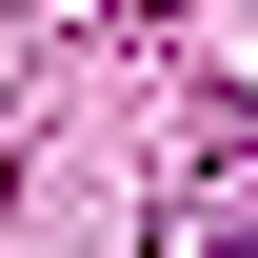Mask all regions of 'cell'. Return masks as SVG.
I'll return each instance as SVG.
<instances>
[{
    "instance_id": "obj_1",
    "label": "cell",
    "mask_w": 258,
    "mask_h": 258,
    "mask_svg": "<svg viewBox=\"0 0 258 258\" xmlns=\"http://www.w3.org/2000/svg\"><path fill=\"white\" fill-rule=\"evenodd\" d=\"M199 258H258V238H238V219H219V238H199Z\"/></svg>"
}]
</instances>
